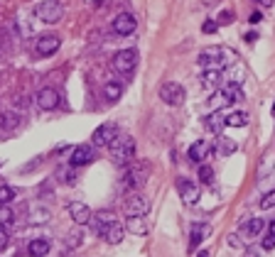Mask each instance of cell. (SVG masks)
Wrapping results in <instances>:
<instances>
[{
  "label": "cell",
  "mask_w": 275,
  "mask_h": 257,
  "mask_svg": "<svg viewBox=\"0 0 275 257\" xmlns=\"http://www.w3.org/2000/svg\"><path fill=\"white\" fill-rule=\"evenodd\" d=\"M108 149H111L113 159H116L118 164H123V167L136 159V142H133L131 135H118V137L108 145Z\"/></svg>",
  "instance_id": "6da1fadb"
},
{
  "label": "cell",
  "mask_w": 275,
  "mask_h": 257,
  "mask_svg": "<svg viewBox=\"0 0 275 257\" xmlns=\"http://www.w3.org/2000/svg\"><path fill=\"white\" fill-rule=\"evenodd\" d=\"M147 174H150V164H147V162H138V164H133V167L126 172V177H123V186H126L128 191L142 189L145 182H147Z\"/></svg>",
  "instance_id": "7a4b0ae2"
},
{
  "label": "cell",
  "mask_w": 275,
  "mask_h": 257,
  "mask_svg": "<svg viewBox=\"0 0 275 257\" xmlns=\"http://www.w3.org/2000/svg\"><path fill=\"white\" fill-rule=\"evenodd\" d=\"M35 12H37V17H40L42 22H47V25H54V22H59V20L64 17V7H62L59 0H45V2L37 5Z\"/></svg>",
  "instance_id": "3957f363"
},
{
  "label": "cell",
  "mask_w": 275,
  "mask_h": 257,
  "mask_svg": "<svg viewBox=\"0 0 275 257\" xmlns=\"http://www.w3.org/2000/svg\"><path fill=\"white\" fill-rule=\"evenodd\" d=\"M138 66V52L136 49H121L113 57V69L118 73H133V69Z\"/></svg>",
  "instance_id": "277c9868"
},
{
  "label": "cell",
  "mask_w": 275,
  "mask_h": 257,
  "mask_svg": "<svg viewBox=\"0 0 275 257\" xmlns=\"http://www.w3.org/2000/svg\"><path fill=\"white\" fill-rule=\"evenodd\" d=\"M177 191H180V198H182L184 206H194L202 198V191H199L197 182H192V179H180L177 182Z\"/></svg>",
  "instance_id": "5b68a950"
},
{
  "label": "cell",
  "mask_w": 275,
  "mask_h": 257,
  "mask_svg": "<svg viewBox=\"0 0 275 257\" xmlns=\"http://www.w3.org/2000/svg\"><path fill=\"white\" fill-rule=\"evenodd\" d=\"M160 98H162V103L165 106H182L184 103V88L180 86V83H175V81H170V83H165L162 88H160Z\"/></svg>",
  "instance_id": "8992f818"
},
{
  "label": "cell",
  "mask_w": 275,
  "mask_h": 257,
  "mask_svg": "<svg viewBox=\"0 0 275 257\" xmlns=\"http://www.w3.org/2000/svg\"><path fill=\"white\" fill-rule=\"evenodd\" d=\"M93 159H96V145H76L74 152H71L69 164L71 167H84V164H91Z\"/></svg>",
  "instance_id": "52a82bcc"
},
{
  "label": "cell",
  "mask_w": 275,
  "mask_h": 257,
  "mask_svg": "<svg viewBox=\"0 0 275 257\" xmlns=\"http://www.w3.org/2000/svg\"><path fill=\"white\" fill-rule=\"evenodd\" d=\"M224 57V49H204L202 54H199V59H197V64L202 66V69H224V66L229 64V59H221Z\"/></svg>",
  "instance_id": "ba28073f"
},
{
  "label": "cell",
  "mask_w": 275,
  "mask_h": 257,
  "mask_svg": "<svg viewBox=\"0 0 275 257\" xmlns=\"http://www.w3.org/2000/svg\"><path fill=\"white\" fill-rule=\"evenodd\" d=\"M118 137V128L113 125V123H103V125H98V128L93 130V145L96 147H108L113 140Z\"/></svg>",
  "instance_id": "9c48e42d"
},
{
  "label": "cell",
  "mask_w": 275,
  "mask_h": 257,
  "mask_svg": "<svg viewBox=\"0 0 275 257\" xmlns=\"http://www.w3.org/2000/svg\"><path fill=\"white\" fill-rule=\"evenodd\" d=\"M138 27V20L131 15V12H121V15H116L113 17V32L116 35H121V37H128V35H133Z\"/></svg>",
  "instance_id": "30bf717a"
},
{
  "label": "cell",
  "mask_w": 275,
  "mask_h": 257,
  "mask_svg": "<svg viewBox=\"0 0 275 257\" xmlns=\"http://www.w3.org/2000/svg\"><path fill=\"white\" fill-rule=\"evenodd\" d=\"M67 213L71 216V220H74L76 225L91 223V208H89L86 203H81V201H71L67 206Z\"/></svg>",
  "instance_id": "8fae6325"
},
{
  "label": "cell",
  "mask_w": 275,
  "mask_h": 257,
  "mask_svg": "<svg viewBox=\"0 0 275 257\" xmlns=\"http://www.w3.org/2000/svg\"><path fill=\"white\" fill-rule=\"evenodd\" d=\"M37 106L42 108V110H57L59 108V91L57 88H42L40 93H37Z\"/></svg>",
  "instance_id": "7c38bea8"
},
{
  "label": "cell",
  "mask_w": 275,
  "mask_h": 257,
  "mask_svg": "<svg viewBox=\"0 0 275 257\" xmlns=\"http://www.w3.org/2000/svg\"><path fill=\"white\" fill-rule=\"evenodd\" d=\"M62 47V39L57 35H45L37 39V57H52Z\"/></svg>",
  "instance_id": "4fadbf2b"
},
{
  "label": "cell",
  "mask_w": 275,
  "mask_h": 257,
  "mask_svg": "<svg viewBox=\"0 0 275 257\" xmlns=\"http://www.w3.org/2000/svg\"><path fill=\"white\" fill-rule=\"evenodd\" d=\"M263 228H266V220H263L261 216H256V218H251V220H246V223L241 225L238 235H241L243 240H253V238H258V235L263 233Z\"/></svg>",
  "instance_id": "5bb4252c"
},
{
  "label": "cell",
  "mask_w": 275,
  "mask_h": 257,
  "mask_svg": "<svg viewBox=\"0 0 275 257\" xmlns=\"http://www.w3.org/2000/svg\"><path fill=\"white\" fill-rule=\"evenodd\" d=\"M150 211V201L145 196H131L126 201V216H147Z\"/></svg>",
  "instance_id": "9a60e30c"
},
{
  "label": "cell",
  "mask_w": 275,
  "mask_h": 257,
  "mask_svg": "<svg viewBox=\"0 0 275 257\" xmlns=\"http://www.w3.org/2000/svg\"><path fill=\"white\" fill-rule=\"evenodd\" d=\"M211 145L206 142V140H197L194 145H189V152H187V157L192 159V162H204L206 157L211 154Z\"/></svg>",
  "instance_id": "2e32d148"
},
{
  "label": "cell",
  "mask_w": 275,
  "mask_h": 257,
  "mask_svg": "<svg viewBox=\"0 0 275 257\" xmlns=\"http://www.w3.org/2000/svg\"><path fill=\"white\" fill-rule=\"evenodd\" d=\"M116 220H118V218H116L113 213H108V211L98 213V218H96V223H93V230H96V235H98V238H103V235L108 233V228H111Z\"/></svg>",
  "instance_id": "e0dca14e"
},
{
  "label": "cell",
  "mask_w": 275,
  "mask_h": 257,
  "mask_svg": "<svg viewBox=\"0 0 275 257\" xmlns=\"http://www.w3.org/2000/svg\"><path fill=\"white\" fill-rule=\"evenodd\" d=\"M209 235H211V225H209V223H192V228H189V240H192V245L204 243Z\"/></svg>",
  "instance_id": "ac0fdd59"
},
{
  "label": "cell",
  "mask_w": 275,
  "mask_h": 257,
  "mask_svg": "<svg viewBox=\"0 0 275 257\" xmlns=\"http://www.w3.org/2000/svg\"><path fill=\"white\" fill-rule=\"evenodd\" d=\"M49 250H52V245H49V240H45V238H35V240H30V245H27L30 257H47Z\"/></svg>",
  "instance_id": "d6986e66"
},
{
  "label": "cell",
  "mask_w": 275,
  "mask_h": 257,
  "mask_svg": "<svg viewBox=\"0 0 275 257\" xmlns=\"http://www.w3.org/2000/svg\"><path fill=\"white\" fill-rule=\"evenodd\" d=\"M123 233H126V225H123L121 220H116V223L108 228V233L103 235V240H106L108 245H118V243L123 240Z\"/></svg>",
  "instance_id": "ffe728a7"
},
{
  "label": "cell",
  "mask_w": 275,
  "mask_h": 257,
  "mask_svg": "<svg viewBox=\"0 0 275 257\" xmlns=\"http://www.w3.org/2000/svg\"><path fill=\"white\" fill-rule=\"evenodd\" d=\"M224 123H226V128H246V125H248V113L233 110V113H229V115L224 118Z\"/></svg>",
  "instance_id": "44dd1931"
},
{
  "label": "cell",
  "mask_w": 275,
  "mask_h": 257,
  "mask_svg": "<svg viewBox=\"0 0 275 257\" xmlns=\"http://www.w3.org/2000/svg\"><path fill=\"white\" fill-rule=\"evenodd\" d=\"M126 228H128L133 235H145V233H147L145 216H128V223H126Z\"/></svg>",
  "instance_id": "7402d4cb"
},
{
  "label": "cell",
  "mask_w": 275,
  "mask_h": 257,
  "mask_svg": "<svg viewBox=\"0 0 275 257\" xmlns=\"http://www.w3.org/2000/svg\"><path fill=\"white\" fill-rule=\"evenodd\" d=\"M221 93H224V98H226V103H238V101H243V98H246L238 83H226Z\"/></svg>",
  "instance_id": "603a6c76"
},
{
  "label": "cell",
  "mask_w": 275,
  "mask_h": 257,
  "mask_svg": "<svg viewBox=\"0 0 275 257\" xmlns=\"http://www.w3.org/2000/svg\"><path fill=\"white\" fill-rule=\"evenodd\" d=\"M221 83V69H206L202 73V86L204 88H216Z\"/></svg>",
  "instance_id": "cb8c5ba5"
},
{
  "label": "cell",
  "mask_w": 275,
  "mask_h": 257,
  "mask_svg": "<svg viewBox=\"0 0 275 257\" xmlns=\"http://www.w3.org/2000/svg\"><path fill=\"white\" fill-rule=\"evenodd\" d=\"M103 96H106L108 101H118V98L123 96V86H121L118 81H108V83L103 86Z\"/></svg>",
  "instance_id": "d4e9b609"
},
{
  "label": "cell",
  "mask_w": 275,
  "mask_h": 257,
  "mask_svg": "<svg viewBox=\"0 0 275 257\" xmlns=\"http://www.w3.org/2000/svg\"><path fill=\"white\" fill-rule=\"evenodd\" d=\"M204 123H206V128L211 130L214 135H221V130L226 128V123H224V118H221L219 113H216V115H209V118H206Z\"/></svg>",
  "instance_id": "484cf974"
},
{
  "label": "cell",
  "mask_w": 275,
  "mask_h": 257,
  "mask_svg": "<svg viewBox=\"0 0 275 257\" xmlns=\"http://www.w3.org/2000/svg\"><path fill=\"white\" fill-rule=\"evenodd\" d=\"M233 149H236V145H233L231 140H226V137L216 135V152H219V154H231Z\"/></svg>",
  "instance_id": "4316f807"
},
{
  "label": "cell",
  "mask_w": 275,
  "mask_h": 257,
  "mask_svg": "<svg viewBox=\"0 0 275 257\" xmlns=\"http://www.w3.org/2000/svg\"><path fill=\"white\" fill-rule=\"evenodd\" d=\"M17 125H20V118H17L15 113H10V110L2 113V118H0V128L2 130H15Z\"/></svg>",
  "instance_id": "83f0119b"
},
{
  "label": "cell",
  "mask_w": 275,
  "mask_h": 257,
  "mask_svg": "<svg viewBox=\"0 0 275 257\" xmlns=\"http://www.w3.org/2000/svg\"><path fill=\"white\" fill-rule=\"evenodd\" d=\"M17 198V189L15 186H0V206H7Z\"/></svg>",
  "instance_id": "f1b7e54d"
},
{
  "label": "cell",
  "mask_w": 275,
  "mask_h": 257,
  "mask_svg": "<svg viewBox=\"0 0 275 257\" xmlns=\"http://www.w3.org/2000/svg\"><path fill=\"white\" fill-rule=\"evenodd\" d=\"M12 220H15V213H12L7 206H0V228L7 230V228L12 225Z\"/></svg>",
  "instance_id": "f546056e"
},
{
  "label": "cell",
  "mask_w": 275,
  "mask_h": 257,
  "mask_svg": "<svg viewBox=\"0 0 275 257\" xmlns=\"http://www.w3.org/2000/svg\"><path fill=\"white\" fill-rule=\"evenodd\" d=\"M199 182H202V184H211V182H214V169H211L209 164H202V167H199Z\"/></svg>",
  "instance_id": "4dcf8cb0"
},
{
  "label": "cell",
  "mask_w": 275,
  "mask_h": 257,
  "mask_svg": "<svg viewBox=\"0 0 275 257\" xmlns=\"http://www.w3.org/2000/svg\"><path fill=\"white\" fill-rule=\"evenodd\" d=\"M81 240H84L81 230H79V233H76V230H74V233H69V238H67V248H69V250L79 248V245H81Z\"/></svg>",
  "instance_id": "1f68e13d"
},
{
  "label": "cell",
  "mask_w": 275,
  "mask_h": 257,
  "mask_svg": "<svg viewBox=\"0 0 275 257\" xmlns=\"http://www.w3.org/2000/svg\"><path fill=\"white\" fill-rule=\"evenodd\" d=\"M273 206H275V191H268L263 198H261V208L268 211V208H273Z\"/></svg>",
  "instance_id": "d6a6232c"
},
{
  "label": "cell",
  "mask_w": 275,
  "mask_h": 257,
  "mask_svg": "<svg viewBox=\"0 0 275 257\" xmlns=\"http://www.w3.org/2000/svg\"><path fill=\"white\" fill-rule=\"evenodd\" d=\"M37 220H40V223H47V220H49V211H47V208H40V211H35V216H32V223H37Z\"/></svg>",
  "instance_id": "836d02e7"
},
{
  "label": "cell",
  "mask_w": 275,
  "mask_h": 257,
  "mask_svg": "<svg viewBox=\"0 0 275 257\" xmlns=\"http://www.w3.org/2000/svg\"><path fill=\"white\" fill-rule=\"evenodd\" d=\"M71 169H74V167H71ZM71 169H59V172H57V177H59L64 184H74V172H71Z\"/></svg>",
  "instance_id": "e575fe53"
},
{
  "label": "cell",
  "mask_w": 275,
  "mask_h": 257,
  "mask_svg": "<svg viewBox=\"0 0 275 257\" xmlns=\"http://www.w3.org/2000/svg\"><path fill=\"white\" fill-rule=\"evenodd\" d=\"M216 30H219V22H216V20H206L204 25H202V32H204V35H214Z\"/></svg>",
  "instance_id": "d590c367"
},
{
  "label": "cell",
  "mask_w": 275,
  "mask_h": 257,
  "mask_svg": "<svg viewBox=\"0 0 275 257\" xmlns=\"http://www.w3.org/2000/svg\"><path fill=\"white\" fill-rule=\"evenodd\" d=\"M216 22H219V25H231V22H233V15H231L229 10H224V12L216 17Z\"/></svg>",
  "instance_id": "8d00e7d4"
},
{
  "label": "cell",
  "mask_w": 275,
  "mask_h": 257,
  "mask_svg": "<svg viewBox=\"0 0 275 257\" xmlns=\"http://www.w3.org/2000/svg\"><path fill=\"white\" fill-rule=\"evenodd\" d=\"M273 248H275V235L271 233V235L263 238V250H273Z\"/></svg>",
  "instance_id": "74e56055"
},
{
  "label": "cell",
  "mask_w": 275,
  "mask_h": 257,
  "mask_svg": "<svg viewBox=\"0 0 275 257\" xmlns=\"http://www.w3.org/2000/svg\"><path fill=\"white\" fill-rule=\"evenodd\" d=\"M7 243H10V235H7V230H2V228H0V253L7 248Z\"/></svg>",
  "instance_id": "f35d334b"
},
{
  "label": "cell",
  "mask_w": 275,
  "mask_h": 257,
  "mask_svg": "<svg viewBox=\"0 0 275 257\" xmlns=\"http://www.w3.org/2000/svg\"><path fill=\"white\" fill-rule=\"evenodd\" d=\"M261 20H263V15H261V12H258V10H256V12H251V15H248V22H251V25H258V22H261Z\"/></svg>",
  "instance_id": "ab89813d"
},
{
  "label": "cell",
  "mask_w": 275,
  "mask_h": 257,
  "mask_svg": "<svg viewBox=\"0 0 275 257\" xmlns=\"http://www.w3.org/2000/svg\"><path fill=\"white\" fill-rule=\"evenodd\" d=\"M229 245H231V248H238V245H241V238H236V233L229 235Z\"/></svg>",
  "instance_id": "60d3db41"
},
{
  "label": "cell",
  "mask_w": 275,
  "mask_h": 257,
  "mask_svg": "<svg viewBox=\"0 0 275 257\" xmlns=\"http://www.w3.org/2000/svg\"><path fill=\"white\" fill-rule=\"evenodd\" d=\"M243 39H246V42H248V44H253V42H256V39H258V35H256V32H248V35H246V37H243Z\"/></svg>",
  "instance_id": "b9f144b4"
},
{
  "label": "cell",
  "mask_w": 275,
  "mask_h": 257,
  "mask_svg": "<svg viewBox=\"0 0 275 257\" xmlns=\"http://www.w3.org/2000/svg\"><path fill=\"white\" fill-rule=\"evenodd\" d=\"M246 257H261V253L256 248H246Z\"/></svg>",
  "instance_id": "7bdbcfd3"
},
{
  "label": "cell",
  "mask_w": 275,
  "mask_h": 257,
  "mask_svg": "<svg viewBox=\"0 0 275 257\" xmlns=\"http://www.w3.org/2000/svg\"><path fill=\"white\" fill-rule=\"evenodd\" d=\"M258 2H261V5H263V7H271V5H273L275 0H258Z\"/></svg>",
  "instance_id": "ee69618b"
},
{
  "label": "cell",
  "mask_w": 275,
  "mask_h": 257,
  "mask_svg": "<svg viewBox=\"0 0 275 257\" xmlns=\"http://www.w3.org/2000/svg\"><path fill=\"white\" fill-rule=\"evenodd\" d=\"M197 257H209V250H199V253H197Z\"/></svg>",
  "instance_id": "f6af8a7d"
},
{
  "label": "cell",
  "mask_w": 275,
  "mask_h": 257,
  "mask_svg": "<svg viewBox=\"0 0 275 257\" xmlns=\"http://www.w3.org/2000/svg\"><path fill=\"white\" fill-rule=\"evenodd\" d=\"M271 233H273V235H275V220H273V223H271Z\"/></svg>",
  "instance_id": "bcb514c9"
},
{
  "label": "cell",
  "mask_w": 275,
  "mask_h": 257,
  "mask_svg": "<svg viewBox=\"0 0 275 257\" xmlns=\"http://www.w3.org/2000/svg\"><path fill=\"white\" fill-rule=\"evenodd\" d=\"M273 115H275V103H273Z\"/></svg>",
  "instance_id": "7dc6e473"
}]
</instances>
